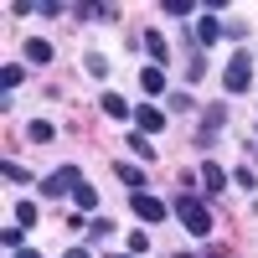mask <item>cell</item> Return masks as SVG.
<instances>
[{"instance_id":"1","label":"cell","mask_w":258,"mask_h":258,"mask_svg":"<svg viewBox=\"0 0 258 258\" xmlns=\"http://www.w3.org/2000/svg\"><path fill=\"white\" fill-rule=\"evenodd\" d=\"M170 212L186 222L191 238H207V232H212V212H207V202H202V197H191V191H181V197L170 202Z\"/></svg>"},{"instance_id":"2","label":"cell","mask_w":258,"mask_h":258,"mask_svg":"<svg viewBox=\"0 0 258 258\" xmlns=\"http://www.w3.org/2000/svg\"><path fill=\"white\" fill-rule=\"evenodd\" d=\"M78 186H83V170L78 165H57L52 176H41V197H68Z\"/></svg>"},{"instance_id":"3","label":"cell","mask_w":258,"mask_h":258,"mask_svg":"<svg viewBox=\"0 0 258 258\" xmlns=\"http://www.w3.org/2000/svg\"><path fill=\"white\" fill-rule=\"evenodd\" d=\"M248 83H253V57H248V52H238V57L222 68V88H227V93H243Z\"/></svg>"},{"instance_id":"4","label":"cell","mask_w":258,"mask_h":258,"mask_svg":"<svg viewBox=\"0 0 258 258\" xmlns=\"http://www.w3.org/2000/svg\"><path fill=\"white\" fill-rule=\"evenodd\" d=\"M129 207H135V217H140V222H165V212H170V207H165L160 197H150V191L129 197Z\"/></svg>"},{"instance_id":"5","label":"cell","mask_w":258,"mask_h":258,"mask_svg":"<svg viewBox=\"0 0 258 258\" xmlns=\"http://www.w3.org/2000/svg\"><path fill=\"white\" fill-rule=\"evenodd\" d=\"M135 124H140V135H155V129H165V109L140 103V109H135Z\"/></svg>"},{"instance_id":"6","label":"cell","mask_w":258,"mask_h":258,"mask_svg":"<svg viewBox=\"0 0 258 258\" xmlns=\"http://www.w3.org/2000/svg\"><path fill=\"white\" fill-rule=\"evenodd\" d=\"M217 36H227V26H222L217 16H202V21H197V41H202V47H212Z\"/></svg>"},{"instance_id":"7","label":"cell","mask_w":258,"mask_h":258,"mask_svg":"<svg viewBox=\"0 0 258 258\" xmlns=\"http://www.w3.org/2000/svg\"><path fill=\"white\" fill-rule=\"evenodd\" d=\"M114 170H119V181L129 186V197H140V186H145V170H140V165H124V160H119Z\"/></svg>"},{"instance_id":"8","label":"cell","mask_w":258,"mask_h":258,"mask_svg":"<svg viewBox=\"0 0 258 258\" xmlns=\"http://www.w3.org/2000/svg\"><path fill=\"white\" fill-rule=\"evenodd\" d=\"M26 62H41V68H47V62H52V41L31 36V41H26Z\"/></svg>"},{"instance_id":"9","label":"cell","mask_w":258,"mask_h":258,"mask_svg":"<svg viewBox=\"0 0 258 258\" xmlns=\"http://www.w3.org/2000/svg\"><path fill=\"white\" fill-rule=\"evenodd\" d=\"M202 181H207V191H222V186H227V170H222L217 160H207V165H202Z\"/></svg>"},{"instance_id":"10","label":"cell","mask_w":258,"mask_h":258,"mask_svg":"<svg viewBox=\"0 0 258 258\" xmlns=\"http://www.w3.org/2000/svg\"><path fill=\"white\" fill-rule=\"evenodd\" d=\"M140 88L145 93H165V68H145L140 73Z\"/></svg>"},{"instance_id":"11","label":"cell","mask_w":258,"mask_h":258,"mask_svg":"<svg viewBox=\"0 0 258 258\" xmlns=\"http://www.w3.org/2000/svg\"><path fill=\"white\" fill-rule=\"evenodd\" d=\"M98 103H103V114H109V119H129V114H135V109H129V103H124L119 93H103Z\"/></svg>"},{"instance_id":"12","label":"cell","mask_w":258,"mask_h":258,"mask_svg":"<svg viewBox=\"0 0 258 258\" xmlns=\"http://www.w3.org/2000/svg\"><path fill=\"white\" fill-rule=\"evenodd\" d=\"M124 145H129V150H135V155H140V160H155V145H150V135H140V129H135V135H129Z\"/></svg>"},{"instance_id":"13","label":"cell","mask_w":258,"mask_h":258,"mask_svg":"<svg viewBox=\"0 0 258 258\" xmlns=\"http://www.w3.org/2000/svg\"><path fill=\"white\" fill-rule=\"evenodd\" d=\"M145 47H150V57H155V62L170 57V47H165V36H160V31H145Z\"/></svg>"},{"instance_id":"14","label":"cell","mask_w":258,"mask_h":258,"mask_svg":"<svg viewBox=\"0 0 258 258\" xmlns=\"http://www.w3.org/2000/svg\"><path fill=\"white\" fill-rule=\"evenodd\" d=\"M73 202H78V207H83V212H93V207H98V191H93V186H88V181H83V186H78V191H73Z\"/></svg>"},{"instance_id":"15","label":"cell","mask_w":258,"mask_h":258,"mask_svg":"<svg viewBox=\"0 0 258 258\" xmlns=\"http://www.w3.org/2000/svg\"><path fill=\"white\" fill-rule=\"evenodd\" d=\"M26 135H31V140H36V145H47V140H52V135H57V129H52V124H47V119H36V124H31V129H26Z\"/></svg>"},{"instance_id":"16","label":"cell","mask_w":258,"mask_h":258,"mask_svg":"<svg viewBox=\"0 0 258 258\" xmlns=\"http://www.w3.org/2000/svg\"><path fill=\"white\" fill-rule=\"evenodd\" d=\"M21 238H26V227H6V232H0V243H6L11 253H21Z\"/></svg>"},{"instance_id":"17","label":"cell","mask_w":258,"mask_h":258,"mask_svg":"<svg viewBox=\"0 0 258 258\" xmlns=\"http://www.w3.org/2000/svg\"><path fill=\"white\" fill-rule=\"evenodd\" d=\"M16 222H21V227H36V202H21V207H16Z\"/></svg>"},{"instance_id":"18","label":"cell","mask_w":258,"mask_h":258,"mask_svg":"<svg viewBox=\"0 0 258 258\" xmlns=\"http://www.w3.org/2000/svg\"><path fill=\"white\" fill-rule=\"evenodd\" d=\"M109 232H114L109 217H93V222H88V238H109Z\"/></svg>"},{"instance_id":"19","label":"cell","mask_w":258,"mask_h":258,"mask_svg":"<svg viewBox=\"0 0 258 258\" xmlns=\"http://www.w3.org/2000/svg\"><path fill=\"white\" fill-rule=\"evenodd\" d=\"M88 73H93V78H109V57L93 52V57H88Z\"/></svg>"},{"instance_id":"20","label":"cell","mask_w":258,"mask_h":258,"mask_svg":"<svg viewBox=\"0 0 258 258\" xmlns=\"http://www.w3.org/2000/svg\"><path fill=\"white\" fill-rule=\"evenodd\" d=\"M165 16H191V0H165Z\"/></svg>"},{"instance_id":"21","label":"cell","mask_w":258,"mask_h":258,"mask_svg":"<svg viewBox=\"0 0 258 258\" xmlns=\"http://www.w3.org/2000/svg\"><path fill=\"white\" fill-rule=\"evenodd\" d=\"M68 258H93V253H88V248H73V253H68Z\"/></svg>"},{"instance_id":"22","label":"cell","mask_w":258,"mask_h":258,"mask_svg":"<svg viewBox=\"0 0 258 258\" xmlns=\"http://www.w3.org/2000/svg\"><path fill=\"white\" fill-rule=\"evenodd\" d=\"M11 258H41V253H31V248H21V253H11Z\"/></svg>"},{"instance_id":"23","label":"cell","mask_w":258,"mask_h":258,"mask_svg":"<svg viewBox=\"0 0 258 258\" xmlns=\"http://www.w3.org/2000/svg\"><path fill=\"white\" fill-rule=\"evenodd\" d=\"M212 258H222V253H212Z\"/></svg>"}]
</instances>
